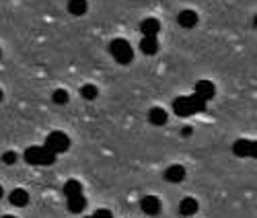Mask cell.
<instances>
[{
    "label": "cell",
    "mask_w": 257,
    "mask_h": 218,
    "mask_svg": "<svg viewBox=\"0 0 257 218\" xmlns=\"http://www.w3.org/2000/svg\"><path fill=\"white\" fill-rule=\"evenodd\" d=\"M56 157L52 150H48L46 146H29L25 150V161L29 165H54Z\"/></svg>",
    "instance_id": "obj_1"
},
{
    "label": "cell",
    "mask_w": 257,
    "mask_h": 218,
    "mask_svg": "<svg viewBox=\"0 0 257 218\" xmlns=\"http://www.w3.org/2000/svg\"><path fill=\"white\" fill-rule=\"evenodd\" d=\"M109 52L117 64H130L134 60V50L125 39H113L109 43Z\"/></svg>",
    "instance_id": "obj_2"
},
{
    "label": "cell",
    "mask_w": 257,
    "mask_h": 218,
    "mask_svg": "<svg viewBox=\"0 0 257 218\" xmlns=\"http://www.w3.org/2000/svg\"><path fill=\"white\" fill-rule=\"evenodd\" d=\"M44 146L48 150H52L54 155H62V152H66L70 148V138H68V134H64V132H52L46 138Z\"/></svg>",
    "instance_id": "obj_3"
},
{
    "label": "cell",
    "mask_w": 257,
    "mask_h": 218,
    "mask_svg": "<svg viewBox=\"0 0 257 218\" xmlns=\"http://www.w3.org/2000/svg\"><path fill=\"white\" fill-rule=\"evenodd\" d=\"M140 208H142V212L148 214V216H157V214L161 212L163 204H161V200L157 198V195H144V198L140 200Z\"/></svg>",
    "instance_id": "obj_4"
},
{
    "label": "cell",
    "mask_w": 257,
    "mask_h": 218,
    "mask_svg": "<svg viewBox=\"0 0 257 218\" xmlns=\"http://www.w3.org/2000/svg\"><path fill=\"white\" fill-rule=\"evenodd\" d=\"M194 93H196L198 97H202L204 101H210V99L214 97V93H216V86H214L212 80H198Z\"/></svg>",
    "instance_id": "obj_5"
},
{
    "label": "cell",
    "mask_w": 257,
    "mask_h": 218,
    "mask_svg": "<svg viewBox=\"0 0 257 218\" xmlns=\"http://www.w3.org/2000/svg\"><path fill=\"white\" fill-rule=\"evenodd\" d=\"M9 202H11L13 206H17V208H25V206L29 204V191L23 189V187L13 189V191L9 193Z\"/></svg>",
    "instance_id": "obj_6"
},
{
    "label": "cell",
    "mask_w": 257,
    "mask_h": 218,
    "mask_svg": "<svg viewBox=\"0 0 257 218\" xmlns=\"http://www.w3.org/2000/svg\"><path fill=\"white\" fill-rule=\"evenodd\" d=\"M177 23H179L183 29H194V27L198 25V13H196V11H189V9L181 11V13L177 15Z\"/></svg>",
    "instance_id": "obj_7"
},
{
    "label": "cell",
    "mask_w": 257,
    "mask_h": 218,
    "mask_svg": "<svg viewBox=\"0 0 257 218\" xmlns=\"http://www.w3.org/2000/svg\"><path fill=\"white\" fill-rule=\"evenodd\" d=\"M232 152L237 157H253L255 155V142H251V140H237L232 144Z\"/></svg>",
    "instance_id": "obj_8"
},
{
    "label": "cell",
    "mask_w": 257,
    "mask_h": 218,
    "mask_svg": "<svg viewBox=\"0 0 257 218\" xmlns=\"http://www.w3.org/2000/svg\"><path fill=\"white\" fill-rule=\"evenodd\" d=\"M173 109H175V114L181 116V118H187L194 114V107H191V99L189 97H177L173 101Z\"/></svg>",
    "instance_id": "obj_9"
},
{
    "label": "cell",
    "mask_w": 257,
    "mask_h": 218,
    "mask_svg": "<svg viewBox=\"0 0 257 218\" xmlns=\"http://www.w3.org/2000/svg\"><path fill=\"white\" fill-rule=\"evenodd\" d=\"M140 52L146 56H155L159 52V39L155 35H144L140 39Z\"/></svg>",
    "instance_id": "obj_10"
},
{
    "label": "cell",
    "mask_w": 257,
    "mask_h": 218,
    "mask_svg": "<svg viewBox=\"0 0 257 218\" xmlns=\"http://www.w3.org/2000/svg\"><path fill=\"white\" fill-rule=\"evenodd\" d=\"M165 179L169 183H181L185 179V167L181 165H171L167 171H165Z\"/></svg>",
    "instance_id": "obj_11"
},
{
    "label": "cell",
    "mask_w": 257,
    "mask_h": 218,
    "mask_svg": "<svg viewBox=\"0 0 257 218\" xmlns=\"http://www.w3.org/2000/svg\"><path fill=\"white\" fill-rule=\"evenodd\" d=\"M68 210L72 214H80L84 208H87V198H84V193H76V195H68Z\"/></svg>",
    "instance_id": "obj_12"
},
{
    "label": "cell",
    "mask_w": 257,
    "mask_h": 218,
    "mask_svg": "<svg viewBox=\"0 0 257 218\" xmlns=\"http://www.w3.org/2000/svg\"><path fill=\"white\" fill-rule=\"evenodd\" d=\"M148 120H151L153 126H165L169 122V116L163 107H153L151 112H148Z\"/></svg>",
    "instance_id": "obj_13"
},
{
    "label": "cell",
    "mask_w": 257,
    "mask_h": 218,
    "mask_svg": "<svg viewBox=\"0 0 257 218\" xmlns=\"http://www.w3.org/2000/svg\"><path fill=\"white\" fill-rule=\"evenodd\" d=\"M140 31H142L144 35H155V37H157V33L161 31V23H159L157 19L148 17V19H144L142 23H140Z\"/></svg>",
    "instance_id": "obj_14"
},
{
    "label": "cell",
    "mask_w": 257,
    "mask_h": 218,
    "mask_svg": "<svg viewBox=\"0 0 257 218\" xmlns=\"http://www.w3.org/2000/svg\"><path fill=\"white\" fill-rule=\"evenodd\" d=\"M198 200H194V198H183L181 200V204H179V214L181 216H194L196 212H198Z\"/></svg>",
    "instance_id": "obj_15"
},
{
    "label": "cell",
    "mask_w": 257,
    "mask_h": 218,
    "mask_svg": "<svg viewBox=\"0 0 257 218\" xmlns=\"http://www.w3.org/2000/svg\"><path fill=\"white\" fill-rule=\"evenodd\" d=\"M87 9H89L87 0H68V11H70V15H74V17L84 15V13H87Z\"/></svg>",
    "instance_id": "obj_16"
},
{
    "label": "cell",
    "mask_w": 257,
    "mask_h": 218,
    "mask_svg": "<svg viewBox=\"0 0 257 218\" xmlns=\"http://www.w3.org/2000/svg\"><path fill=\"white\" fill-rule=\"evenodd\" d=\"M76 193H82V183L76 181V179H68L66 183H64V195H76Z\"/></svg>",
    "instance_id": "obj_17"
},
{
    "label": "cell",
    "mask_w": 257,
    "mask_h": 218,
    "mask_svg": "<svg viewBox=\"0 0 257 218\" xmlns=\"http://www.w3.org/2000/svg\"><path fill=\"white\" fill-rule=\"evenodd\" d=\"M80 95H82V99H87V101H95L97 95H99V91H97L95 84H84L82 89H80Z\"/></svg>",
    "instance_id": "obj_18"
},
{
    "label": "cell",
    "mask_w": 257,
    "mask_h": 218,
    "mask_svg": "<svg viewBox=\"0 0 257 218\" xmlns=\"http://www.w3.org/2000/svg\"><path fill=\"white\" fill-rule=\"evenodd\" d=\"M52 101H54L56 105H66V103L70 101V95H68V91L58 89V91H54V95H52Z\"/></svg>",
    "instance_id": "obj_19"
},
{
    "label": "cell",
    "mask_w": 257,
    "mask_h": 218,
    "mask_svg": "<svg viewBox=\"0 0 257 218\" xmlns=\"http://www.w3.org/2000/svg\"><path fill=\"white\" fill-rule=\"evenodd\" d=\"M3 163H5V165H15V163H17V155H15L13 150H7L5 155H3Z\"/></svg>",
    "instance_id": "obj_20"
},
{
    "label": "cell",
    "mask_w": 257,
    "mask_h": 218,
    "mask_svg": "<svg viewBox=\"0 0 257 218\" xmlns=\"http://www.w3.org/2000/svg\"><path fill=\"white\" fill-rule=\"evenodd\" d=\"M93 218H113V214H111V210H107V208H99V210H95Z\"/></svg>",
    "instance_id": "obj_21"
},
{
    "label": "cell",
    "mask_w": 257,
    "mask_h": 218,
    "mask_svg": "<svg viewBox=\"0 0 257 218\" xmlns=\"http://www.w3.org/2000/svg\"><path fill=\"white\" fill-rule=\"evenodd\" d=\"M181 132H183V136H185V138H187V136H191V132H194V130H191V128H189V126H185V128H183V130H181Z\"/></svg>",
    "instance_id": "obj_22"
},
{
    "label": "cell",
    "mask_w": 257,
    "mask_h": 218,
    "mask_svg": "<svg viewBox=\"0 0 257 218\" xmlns=\"http://www.w3.org/2000/svg\"><path fill=\"white\" fill-rule=\"evenodd\" d=\"M3 195H5V189H3V185H0V200H3Z\"/></svg>",
    "instance_id": "obj_23"
},
{
    "label": "cell",
    "mask_w": 257,
    "mask_h": 218,
    "mask_svg": "<svg viewBox=\"0 0 257 218\" xmlns=\"http://www.w3.org/2000/svg\"><path fill=\"white\" fill-rule=\"evenodd\" d=\"M0 218H17V216H11V214H7V216H0Z\"/></svg>",
    "instance_id": "obj_24"
},
{
    "label": "cell",
    "mask_w": 257,
    "mask_h": 218,
    "mask_svg": "<svg viewBox=\"0 0 257 218\" xmlns=\"http://www.w3.org/2000/svg\"><path fill=\"white\" fill-rule=\"evenodd\" d=\"M3 97H5V95H3V91H0V103H3Z\"/></svg>",
    "instance_id": "obj_25"
},
{
    "label": "cell",
    "mask_w": 257,
    "mask_h": 218,
    "mask_svg": "<svg viewBox=\"0 0 257 218\" xmlns=\"http://www.w3.org/2000/svg\"><path fill=\"white\" fill-rule=\"evenodd\" d=\"M84 218H93V216H84Z\"/></svg>",
    "instance_id": "obj_26"
},
{
    "label": "cell",
    "mask_w": 257,
    "mask_h": 218,
    "mask_svg": "<svg viewBox=\"0 0 257 218\" xmlns=\"http://www.w3.org/2000/svg\"><path fill=\"white\" fill-rule=\"evenodd\" d=\"M0 58H3V52H0Z\"/></svg>",
    "instance_id": "obj_27"
}]
</instances>
